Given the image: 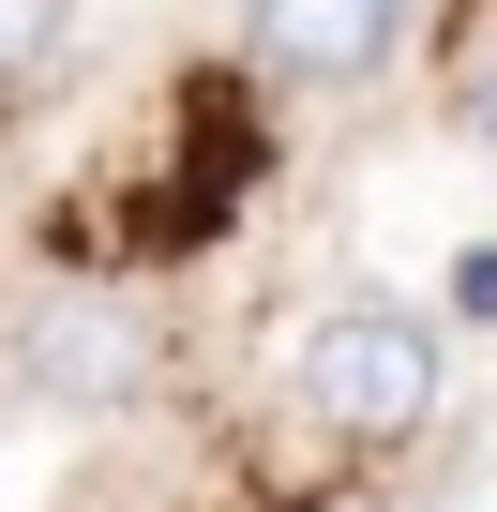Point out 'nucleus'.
I'll return each instance as SVG.
<instances>
[{
  "instance_id": "f257e3e1",
  "label": "nucleus",
  "mask_w": 497,
  "mask_h": 512,
  "mask_svg": "<svg viewBox=\"0 0 497 512\" xmlns=\"http://www.w3.org/2000/svg\"><path fill=\"white\" fill-rule=\"evenodd\" d=\"M287 407H302V437H332V452H407V437H437V407H452V347H437V317H407V302H332V317L287 347Z\"/></svg>"
},
{
  "instance_id": "f03ea898",
  "label": "nucleus",
  "mask_w": 497,
  "mask_h": 512,
  "mask_svg": "<svg viewBox=\"0 0 497 512\" xmlns=\"http://www.w3.org/2000/svg\"><path fill=\"white\" fill-rule=\"evenodd\" d=\"M151 377H166V332L136 287H46L16 317V392L61 422H121V407H151Z\"/></svg>"
},
{
  "instance_id": "7ed1b4c3",
  "label": "nucleus",
  "mask_w": 497,
  "mask_h": 512,
  "mask_svg": "<svg viewBox=\"0 0 497 512\" xmlns=\"http://www.w3.org/2000/svg\"><path fill=\"white\" fill-rule=\"evenodd\" d=\"M241 46L287 91H377L407 61V0H241Z\"/></svg>"
},
{
  "instance_id": "20e7f679",
  "label": "nucleus",
  "mask_w": 497,
  "mask_h": 512,
  "mask_svg": "<svg viewBox=\"0 0 497 512\" xmlns=\"http://www.w3.org/2000/svg\"><path fill=\"white\" fill-rule=\"evenodd\" d=\"M76 46V0H0V106H31Z\"/></svg>"
},
{
  "instance_id": "39448f33",
  "label": "nucleus",
  "mask_w": 497,
  "mask_h": 512,
  "mask_svg": "<svg viewBox=\"0 0 497 512\" xmlns=\"http://www.w3.org/2000/svg\"><path fill=\"white\" fill-rule=\"evenodd\" d=\"M452 302H467V317H497V241H467V256H452Z\"/></svg>"
},
{
  "instance_id": "423d86ee",
  "label": "nucleus",
  "mask_w": 497,
  "mask_h": 512,
  "mask_svg": "<svg viewBox=\"0 0 497 512\" xmlns=\"http://www.w3.org/2000/svg\"><path fill=\"white\" fill-rule=\"evenodd\" d=\"M452 106H467V136L497 151V61H482V76H452Z\"/></svg>"
},
{
  "instance_id": "0eeeda50",
  "label": "nucleus",
  "mask_w": 497,
  "mask_h": 512,
  "mask_svg": "<svg viewBox=\"0 0 497 512\" xmlns=\"http://www.w3.org/2000/svg\"><path fill=\"white\" fill-rule=\"evenodd\" d=\"M0 392H16V347H0Z\"/></svg>"
}]
</instances>
